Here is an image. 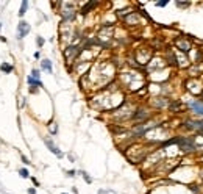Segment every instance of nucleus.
Segmentation results:
<instances>
[{
  "instance_id": "f257e3e1",
  "label": "nucleus",
  "mask_w": 203,
  "mask_h": 194,
  "mask_svg": "<svg viewBox=\"0 0 203 194\" xmlns=\"http://www.w3.org/2000/svg\"><path fill=\"white\" fill-rule=\"evenodd\" d=\"M175 144L178 146V149L184 153H197V142H195L194 135H178L174 136Z\"/></svg>"
},
{
  "instance_id": "f03ea898",
  "label": "nucleus",
  "mask_w": 203,
  "mask_h": 194,
  "mask_svg": "<svg viewBox=\"0 0 203 194\" xmlns=\"http://www.w3.org/2000/svg\"><path fill=\"white\" fill-rule=\"evenodd\" d=\"M184 108L191 113L194 119H203V100L198 97H192V99L186 100Z\"/></svg>"
},
{
  "instance_id": "7ed1b4c3",
  "label": "nucleus",
  "mask_w": 203,
  "mask_h": 194,
  "mask_svg": "<svg viewBox=\"0 0 203 194\" xmlns=\"http://www.w3.org/2000/svg\"><path fill=\"white\" fill-rule=\"evenodd\" d=\"M174 45H175V49H177L180 53H184V55L191 53V50L194 49V47H192V42L189 41L188 38H184V36H178V38L174 41Z\"/></svg>"
},
{
  "instance_id": "20e7f679",
  "label": "nucleus",
  "mask_w": 203,
  "mask_h": 194,
  "mask_svg": "<svg viewBox=\"0 0 203 194\" xmlns=\"http://www.w3.org/2000/svg\"><path fill=\"white\" fill-rule=\"evenodd\" d=\"M83 52V47L81 45H69V47L64 49V60L66 63H74L77 61V58L80 56V53Z\"/></svg>"
},
{
  "instance_id": "39448f33",
  "label": "nucleus",
  "mask_w": 203,
  "mask_h": 194,
  "mask_svg": "<svg viewBox=\"0 0 203 194\" xmlns=\"http://www.w3.org/2000/svg\"><path fill=\"white\" fill-rule=\"evenodd\" d=\"M63 6H66V9H61V17H63V22H72L77 16V11L74 8L72 3H63Z\"/></svg>"
},
{
  "instance_id": "423d86ee",
  "label": "nucleus",
  "mask_w": 203,
  "mask_h": 194,
  "mask_svg": "<svg viewBox=\"0 0 203 194\" xmlns=\"http://www.w3.org/2000/svg\"><path fill=\"white\" fill-rule=\"evenodd\" d=\"M150 118V113L147 111V110H144V108H138L134 113L131 114V119L134 122H138V124H144L147 119Z\"/></svg>"
},
{
  "instance_id": "0eeeda50",
  "label": "nucleus",
  "mask_w": 203,
  "mask_h": 194,
  "mask_svg": "<svg viewBox=\"0 0 203 194\" xmlns=\"http://www.w3.org/2000/svg\"><path fill=\"white\" fill-rule=\"evenodd\" d=\"M30 30H31V27H30L28 22L21 21V22L17 24V39H24L25 36L30 33Z\"/></svg>"
},
{
  "instance_id": "6e6552de",
  "label": "nucleus",
  "mask_w": 203,
  "mask_h": 194,
  "mask_svg": "<svg viewBox=\"0 0 203 194\" xmlns=\"http://www.w3.org/2000/svg\"><path fill=\"white\" fill-rule=\"evenodd\" d=\"M44 142H45V146H47V149L50 150V152L53 153V155H56V157H58V158H61V157L64 155V153H63L61 150L58 149V147H56L55 144H53V141H52L50 138H45V139H44Z\"/></svg>"
},
{
  "instance_id": "1a4fd4ad",
  "label": "nucleus",
  "mask_w": 203,
  "mask_h": 194,
  "mask_svg": "<svg viewBox=\"0 0 203 194\" xmlns=\"http://www.w3.org/2000/svg\"><path fill=\"white\" fill-rule=\"evenodd\" d=\"M169 100L170 99H166V97H155V100H152V105L155 108H167Z\"/></svg>"
},
{
  "instance_id": "9d476101",
  "label": "nucleus",
  "mask_w": 203,
  "mask_h": 194,
  "mask_svg": "<svg viewBox=\"0 0 203 194\" xmlns=\"http://www.w3.org/2000/svg\"><path fill=\"white\" fill-rule=\"evenodd\" d=\"M27 82H28V85L31 86V92H36V89L38 88H44V83L41 82V80H36L33 78V77H27Z\"/></svg>"
},
{
  "instance_id": "9b49d317",
  "label": "nucleus",
  "mask_w": 203,
  "mask_h": 194,
  "mask_svg": "<svg viewBox=\"0 0 203 194\" xmlns=\"http://www.w3.org/2000/svg\"><path fill=\"white\" fill-rule=\"evenodd\" d=\"M97 5H99V2H86L85 5H83V8L80 9V13H81L83 16H86L88 13H91V11H92V9H94Z\"/></svg>"
},
{
  "instance_id": "f8f14e48",
  "label": "nucleus",
  "mask_w": 203,
  "mask_h": 194,
  "mask_svg": "<svg viewBox=\"0 0 203 194\" xmlns=\"http://www.w3.org/2000/svg\"><path fill=\"white\" fill-rule=\"evenodd\" d=\"M41 69H42V71H45L47 74H53V66H52L50 60H42V61H41Z\"/></svg>"
},
{
  "instance_id": "ddd939ff",
  "label": "nucleus",
  "mask_w": 203,
  "mask_h": 194,
  "mask_svg": "<svg viewBox=\"0 0 203 194\" xmlns=\"http://www.w3.org/2000/svg\"><path fill=\"white\" fill-rule=\"evenodd\" d=\"M0 71L5 72V74H11L13 71H14V66L8 64V63H2V64H0Z\"/></svg>"
},
{
  "instance_id": "4468645a",
  "label": "nucleus",
  "mask_w": 203,
  "mask_h": 194,
  "mask_svg": "<svg viewBox=\"0 0 203 194\" xmlns=\"http://www.w3.org/2000/svg\"><path fill=\"white\" fill-rule=\"evenodd\" d=\"M27 8H28V2H27V0H24V2L21 3V9H19V16H21V17H24V16H25Z\"/></svg>"
},
{
  "instance_id": "2eb2a0df",
  "label": "nucleus",
  "mask_w": 203,
  "mask_h": 194,
  "mask_svg": "<svg viewBox=\"0 0 203 194\" xmlns=\"http://www.w3.org/2000/svg\"><path fill=\"white\" fill-rule=\"evenodd\" d=\"M49 130H50L52 135H56V133H58V124H56V122H50V124H49Z\"/></svg>"
},
{
  "instance_id": "dca6fc26",
  "label": "nucleus",
  "mask_w": 203,
  "mask_h": 194,
  "mask_svg": "<svg viewBox=\"0 0 203 194\" xmlns=\"http://www.w3.org/2000/svg\"><path fill=\"white\" fill-rule=\"evenodd\" d=\"M175 5H177L178 8L184 9V8H189V6L192 5V3H191V2H175Z\"/></svg>"
},
{
  "instance_id": "f3484780",
  "label": "nucleus",
  "mask_w": 203,
  "mask_h": 194,
  "mask_svg": "<svg viewBox=\"0 0 203 194\" xmlns=\"http://www.w3.org/2000/svg\"><path fill=\"white\" fill-rule=\"evenodd\" d=\"M19 174H21V177H24V179H30V172H28V169H25V168L19 169Z\"/></svg>"
},
{
  "instance_id": "a211bd4d",
  "label": "nucleus",
  "mask_w": 203,
  "mask_h": 194,
  "mask_svg": "<svg viewBox=\"0 0 203 194\" xmlns=\"http://www.w3.org/2000/svg\"><path fill=\"white\" fill-rule=\"evenodd\" d=\"M169 2L167 0H161V2H155V6H158V8H164V6H167Z\"/></svg>"
},
{
  "instance_id": "6ab92c4d",
  "label": "nucleus",
  "mask_w": 203,
  "mask_h": 194,
  "mask_svg": "<svg viewBox=\"0 0 203 194\" xmlns=\"http://www.w3.org/2000/svg\"><path fill=\"white\" fill-rule=\"evenodd\" d=\"M30 77H33V78L39 80V77H41V74H39V69H33V71H31V75H30Z\"/></svg>"
},
{
  "instance_id": "aec40b11",
  "label": "nucleus",
  "mask_w": 203,
  "mask_h": 194,
  "mask_svg": "<svg viewBox=\"0 0 203 194\" xmlns=\"http://www.w3.org/2000/svg\"><path fill=\"white\" fill-rule=\"evenodd\" d=\"M44 42H45V41H44V38H42V36H38V38H36V44H38V47H39V49H41L42 45H44Z\"/></svg>"
},
{
  "instance_id": "412c9836",
  "label": "nucleus",
  "mask_w": 203,
  "mask_h": 194,
  "mask_svg": "<svg viewBox=\"0 0 203 194\" xmlns=\"http://www.w3.org/2000/svg\"><path fill=\"white\" fill-rule=\"evenodd\" d=\"M80 174H81V175H83V179H85V180H86V182H88V183H92V179H91V177H89L88 174L85 172V171H81V172H80Z\"/></svg>"
},
{
  "instance_id": "4be33fe9",
  "label": "nucleus",
  "mask_w": 203,
  "mask_h": 194,
  "mask_svg": "<svg viewBox=\"0 0 203 194\" xmlns=\"http://www.w3.org/2000/svg\"><path fill=\"white\" fill-rule=\"evenodd\" d=\"M21 158H22V161H24V165H30V160L27 158L25 155H21Z\"/></svg>"
},
{
  "instance_id": "5701e85b",
  "label": "nucleus",
  "mask_w": 203,
  "mask_h": 194,
  "mask_svg": "<svg viewBox=\"0 0 203 194\" xmlns=\"http://www.w3.org/2000/svg\"><path fill=\"white\" fill-rule=\"evenodd\" d=\"M67 177H75V171H67Z\"/></svg>"
},
{
  "instance_id": "b1692460",
  "label": "nucleus",
  "mask_w": 203,
  "mask_h": 194,
  "mask_svg": "<svg viewBox=\"0 0 203 194\" xmlns=\"http://www.w3.org/2000/svg\"><path fill=\"white\" fill-rule=\"evenodd\" d=\"M198 177H200V182H202V186H203V169L198 172Z\"/></svg>"
},
{
  "instance_id": "393cba45",
  "label": "nucleus",
  "mask_w": 203,
  "mask_h": 194,
  "mask_svg": "<svg viewBox=\"0 0 203 194\" xmlns=\"http://www.w3.org/2000/svg\"><path fill=\"white\" fill-rule=\"evenodd\" d=\"M28 194H36V189L35 188H28V191H27Z\"/></svg>"
},
{
  "instance_id": "a878e982",
  "label": "nucleus",
  "mask_w": 203,
  "mask_h": 194,
  "mask_svg": "<svg viewBox=\"0 0 203 194\" xmlns=\"http://www.w3.org/2000/svg\"><path fill=\"white\" fill-rule=\"evenodd\" d=\"M31 180H33V183H35V186H39V182L36 179H33V177H31Z\"/></svg>"
},
{
  "instance_id": "bb28decb",
  "label": "nucleus",
  "mask_w": 203,
  "mask_h": 194,
  "mask_svg": "<svg viewBox=\"0 0 203 194\" xmlns=\"http://www.w3.org/2000/svg\"><path fill=\"white\" fill-rule=\"evenodd\" d=\"M35 58H36V60H39V58H41V53L36 52V53H35Z\"/></svg>"
},
{
  "instance_id": "cd10ccee",
  "label": "nucleus",
  "mask_w": 203,
  "mask_h": 194,
  "mask_svg": "<svg viewBox=\"0 0 203 194\" xmlns=\"http://www.w3.org/2000/svg\"><path fill=\"white\" fill-rule=\"evenodd\" d=\"M0 41H3V42H6V39L3 38V36H0Z\"/></svg>"
},
{
  "instance_id": "c85d7f7f",
  "label": "nucleus",
  "mask_w": 203,
  "mask_h": 194,
  "mask_svg": "<svg viewBox=\"0 0 203 194\" xmlns=\"http://www.w3.org/2000/svg\"><path fill=\"white\" fill-rule=\"evenodd\" d=\"M198 99H202V100H203V91H202V94H200V97H198Z\"/></svg>"
},
{
  "instance_id": "c756f323",
  "label": "nucleus",
  "mask_w": 203,
  "mask_h": 194,
  "mask_svg": "<svg viewBox=\"0 0 203 194\" xmlns=\"http://www.w3.org/2000/svg\"><path fill=\"white\" fill-rule=\"evenodd\" d=\"M63 194H67V193H63Z\"/></svg>"
}]
</instances>
